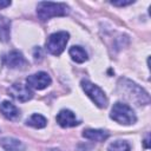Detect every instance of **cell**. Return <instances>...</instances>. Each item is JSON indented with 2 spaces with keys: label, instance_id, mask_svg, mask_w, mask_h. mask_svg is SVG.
<instances>
[{
  "label": "cell",
  "instance_id": "277c9868",
  "mask_svg": "<svg viewBox=\"0 0 151 151\" xmlns=\"http://www.w3.org/2000/svg\"><path fill=\"white\" fill-rule=\"evenodd\" d=\"M68 38H70V34L65 31L55 32L47 38L45 47L48 51V53H51L53 55H60L66 47Z\"/></svg>",
  "mask_w": 151,
  "mask_h": 151
},
{
  "label": "cell",
  "instance_id": "5bb4252c",
  "mask_svg": "<svg viewBox=\"0 0 151 151\" xmlns=\"http://www.w3.org/2000/svg\"><path fill=\"white\" fill-rule=\"evenodd\" d=\"M46 124H47V119L39 113H34L26 119V125L32 126L34 129H42L46 126Z\"/></svg>",
  "mask_w": 151,
  "mask_h": 151
},
{
  "label": "cell",
  "instance_id": "6da1fadb",
  "mask_svg": "<svg viewBox=\"0 0 151 151\" xmlns=\"http://www.w3.org/2000/svg\"><path fill=\"white\" fill-rule=\"evenodd\" d=\"M117 90L127 100L137 105H147L150 103L149 93L134 81L127 78H120L117 83Z\"/></svg>",
  "mask_w": 151,
  "mask_h": 151
},
{
  "label": "cell",
  "instance_id": "9c48e42d",
  "mask_svg": "<svg viewBox=\"0 0 151 151\" xmlns=\"http://www.w3.org/2000/svg\"><path fill=\"white\" fill-rule=\"evenodd\" d=\"M57 123L61 127H73L80 124V122L76 118V114L71 110H61L57 114Z\"/></svg>",
  "mask_w": 151,
  "mask_h": 151
},
{
  "label": "cell",
  "instance_id": "7a4b0ae2",
  "mask_svg": "<svg viewBox=\"0 0 151 151\" xmlns=\"http://www.w3.org/2000/svg\"><path fill=\"white\" fill-rule=\"evenodd\" d=\"M70 13V7L64 2L40 1L37 5V15L41 21L50 20L54 17H65Z\"/></svg>",
  "mask_w": 151,
  "mask_h": 151
},
{
  "label": "cell",
  "instance_id": "ffe728a7",
  "mask_svg": "<svg viewBox=\"0 0 151 151\" xmlns=\"http://www.w3.org/2000/svg\"><path fill=\"white\" fill-rule=\"evenodd\" d=\"M144 145H145L146 149L150 147V145H149V134H146V138H145V140H144Z\"/></svg>",
  "mask_w": 151,
  "mask_h": 151
},
{
  "label": "cell",
  "instance_id": "2e32d148",
  "mask_svg": "<svg viewBox=\"0 0 151 151\" xmlns=\"http://www.w3.org/2000/svg\"><path fill=\"white\" fill-rule=\"evenodd\" d=\"M130 144L126 140H116L111 143L107 147V151H130Z\"/></svg>",
  "mask_w": 151,
  "mask_h": 151
},
{
  "label": "cell",
  "instance_id": "30bf717a",
  "mask_svg": "<svg viewBox=\"0 0 151 151\" xmlns=\"http://www.w3.org/2000/svg\"><path fill=\"white\" fill-rule=\"evenodd\" d=\"M0 112H1V114L5 118H7L9 120H17L20 117L19 109L14 104H12L11 101H8V100H4L0 104Z\"/></svg>",
  "mask_w": 151,
  "mask_h": 151
},
{
  "label": "cell",
  "instance_id": "4fadbf2b",
  "mask_svg": "<svg viewBox=\"0 0 151 151\" xmlns=\"http://www.w3.org/2000/svg\"><path fill=\"white\" fill-rule=\"evenodd\" d=\"M68 54L72 58V60L78 64L85 63L87 60V53L81 46H72L68 50Z\"/></svg>",
  "mask_w": 151,
  "mask_h": 151
},
{
  "label": "cell",
  "instance_id": "9a60e30c",
  "mask_svg": "<svg viewBox=\"0 0 151 151\" xmlns=\"http://www.w3.org/2000/svg\"><path fill=\"white\" fill-rule=\"evenodd\" d=\"M11 35V21L5 18L0 17V41H8Z\"/></svg>",
  "mask_w": 151,
  "mask_h": 151
},
{
  "label": "cell",
  "instance_id": "7c38bea8",
  "mask_svg": "<svg viewBox=\"0 0 151 151\" xmlns=\"http://www.w3.org/2000/svg\"><path fill=\"white\" fill-rule=\"evenodd\" d=\"M110 133L105 130H99V129H86L83 131V137L88 139V140H94V142H104L109 138Z\"/></svg>",
  "mask_w": 151,
  "mask_h": 151
},
{
  "label": "cell",
  "instance_id": "5b68a950",
  "mask_svg": "<svg viewBox=\"0 0 151 151\" xmlns=\"http://www.w3.org/2000/svg\"><path fill=\"white\" fill-rule=\"evenodd\" d=\"M81 88L84 90V92L91 98V100L100 109H104L107 106V97L105 94V92L96 84L91 83L87 79H83L81 83Z\"/></svg>",
  "mask_w": 151,
  "mask_h": 151
},
{
  "label": "cell",
  "instance_id": "8fae6325",
  "mask_svg": "<svg viewBox=\"0 0 151 151\" xmlns=\"http://www.w3.org/2000/svg\"><path fill=\"white\" fill-rule=\"evenodd\" d=\"M0 146L6 151H24L25 145L21 140L13 137H4L0 139Z\"/></svg>",
  "mask_w": 151,
  "mask_h": 151
},
{
  "label": "cell",
  "instance_id": "e0dca14e",
  "mask_svg": "<svg viewBox=\"0 0 151 151\" xmlns=\"http://www.w3.org/2000/svg\"><path fill=\"white\" fill-rule=\"evenodd\" d=\"M112 5H114V6H119V7H123V6H127V5H131V4H133L134 1L133 0H112V1H110Z\"/></svg>",
  "mask_w": 151,
  "mask_h": 151
},
{
  "label": "cell",
  "instance_id": "ba28073f",
  "mask_svg": "<svg viewBox=\"0 0 151 151\" xmlns=\"http://www.w3.org/2000/svg\"><path fill=\"white\" fill-rule=\"evenodd\" d=\"M4 64L9 68H24L27 65V61L24 54L17 50H13L4 55Z\"/></svg>",
  "mask_w": 151,
  "mask_h": 151
},
{
  "label": "cell",
  "instance_id": "44dd1931",
  "mask_svg": "<svg viewBox=\"0 0 151 151\" xmlns=\"http://www.w3.org/2000/svg\"><path fill=\"white\" fill-rule=\"evenodd\" d=\"M50 151H61V150H57V149H52V150H50Z\"/></svg>",
  "mask_w": 151,
  "mask_h": 151
},
{
  "label": "cell",
  "instance_id": "ac0fdd59",
  "mask_svg": "<svg viewBox=\"0 0 151 151\" xmlns=\"http://www.w3.org/2000/svg\"><path fill=\"white\" fill-rule=\"evenodd\" d=\"M33 55H34V59L37 61H40L42 59V53H41V48L40 47H35L34 51H33Z\"/></svg>",
  "mask_w": 151,
  "mask_h": 151
},
{
  "label": "cell",
  "instance_id": "d6986e66",
  "mask_svg": "<svg viewBox=\"0 0 151 151\" xmlns=\"http://www.w3.org/2000/svg\"><path fill=\"white\" fill-rule=\"evenodd\" d=\"M9 5H11V1H8V0H6V1L0 0V9H1V8L7 7V6H9Z\"/></svg>",
  "mask_w": 151,
  "mask_h": 151
},
{
  "label": "cell",
  "instance_id": "52a82bcc",
  "mask_svg": "<svg viewBox=\"0 0 151 151\" xmlns=\"http://www.w3.org/2000/svg\"><path fill=\"white\" fill-rule=\"evenodd\" d=\"M8 93H9V96H11L13 99H15V100H18V101H21V103L28 101V100H31V99L33 98V92H32V90H31L27 85H24V84H21V83H15V84H13V85L8 88Z\"/></svg>",
  "mask_w": 151,
  "mask_h": 151
},
{
  "label": "cell",
  "instance_id": "3957f363",
  "mask_svg": "<svg viewBox=\"0 0 151 151\" xmlns=\"http://www.w3.org/2000/svg\"><path fill=\"white\" fill-rule=\"evenodd\" d=\"M110 118L120 125H131L137 120L136 113L132 107L122 101H117L113 104L110 112Z\"/></svg>",
  "mask_w": 151,
  "mask_h": 151
},
{
  "label": "cell",
  "instance_id": "8992f818",
  "mask_svg": "<svg viewBox=\"0 0 151 151\" xmlns=\"http://www.w3.org/2000/svg\"><path fill=\"white\" fill-rule=\"evenodd\" d=\"M26 83H27V86L29 88L44 90V88H46L47 86L51 85L52 79L46 72L40 71V72H37V73H33V74L28 76L27 79H26Z\"/></svg>",
  "mask_w": 151,
  "mask_h": 151
}]
</instances>
